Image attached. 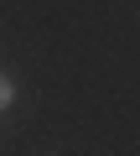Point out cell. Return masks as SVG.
Listing matches in <instances>:
<instances>
[{"mask_svg": "<svg viewBox=\"0 0 140 156\" xmlns=\"http://www.w3.org/2000/svg\"><path fill=\"white\" fill-rule=\"evenodd\" d=\"M11 99H16V89H11V78H5V73H0V109H5Z\"/></svg>", "mask_w": 140, "mask_h": 156, "instance_id": "6da1fadb", "label": "cell"}]
</instances>
